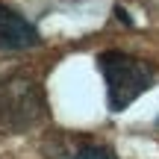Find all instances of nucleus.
Wrapping results in <instances>:
<instances>
[{
  "label": "nucleus",
  "mask_w": 159,
  "mask_h": 159,
  "mask_svg": "<svg viewBox=\"0 0 159 159\" xmlns=\"http://www.w3.org/2000/svg\"><path fill=\"white\" fill-rule=\"evenodd\" d=\"M97 68L106 80V100L112 112H124L136 97L153 85V68L144 59L130 56L124 50H103L97 56Z\"/></svg>",
  "instance_id": "nucleus-1"
},
{
  "label": "nucleus",
  "mask_w": 159,
  "mask_h": 159,
  "mask_svg": "<svg viewBox=\"0 0 159 159\" xmlns=\"http://www.w3.org/2000/svg\"><path fill=\"white\" fill-rule=\"evenodd\" d=\"M39 44L41 35L35 24H30L21 12L0 3V50H30Z\"/></svg>",
  "instance_id": "nucleus-3"
},
{
  "label": "nucleus",
  "mask_w": 159,
  "mask_h": 159,
  "mask_svg": "<svg viewBox=\"0 0 159 159\" xmlns=\"http://www.w3.org/2000/svg\"><path fill=\"white\" fill-rule=\"evenodd\" d=\"M47 112L44 91L35 80L24 74H12L0 80V130L24 133L35 127Z\"/></svg>",
  "instance_id": "nucleus-2"
},
{
  "label": "nucleus",
  "mask_w": 159,
  "mask_h": 159,
  "mask_svg": "<svg viewBox=\"0 0 159 159\" xmlns=\"http://www.w3.org/2000/svg\"><path fill=\"white\" fill-rule=\"evenodd\" d=\"M71 159H118L112 153L109 148H103V144H91V148H83V150H77Z\"/></svg>",
  "instance_id": "nucleus-4"
}]
</instances>
